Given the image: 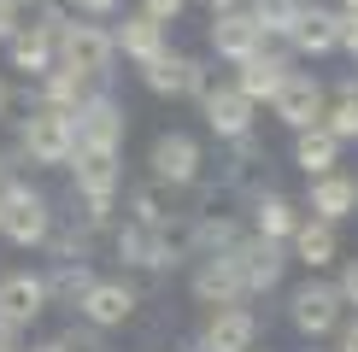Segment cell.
<instances>
[{
  "label": "cell",
  "instance_id": "74e56055",
  "mask_svg": "<svg viewBox=\"0 0 358 352\" xmlns=\"http://www.w3.org/2000/svg\"><path fill=\"white\" fill-rule=\"evenodd\" d=\"M6 176H18V159H12V147H0V182Z\"/></svg>",
  "mask_w": 358,
  "mask_h": 352
},
{
  "label": "cell",
  "instance_id": "ee69618b",
  "mask_svg": "<svg viewBox=\"0 0 358 352\" xmlns=\"http://www.w3.org/2000/svg\"><path fill=\"white\" fill-rule=\"evenodd\" d=\"M252 352H259V346H252Z\"/></svg>",
  "mask_w": 358,
  "mask_h": 352
},
{
  "label": "cell",
  "instance_id": "b9f144b4",
  "mask_svg": "<svg viewBox=\"0 0 358 352\" xmlns=\"http://www.w3.org/2000/svg\"><path fill=\"white\" fill-rule=\"evenodd\" d=\"M335 6H341V12H358V0H335Z\"/></svg>",
  "mask_w": 358,
  "mask_h": 352
},
{
  "label": "cell",
  "instance_id": "2e32d148",
  "mask_svg": "<svg viewBox=\"0 0 358 352\" xmlns=\"http://www.w3.org/2000/svg\"><path fill=\"white\" fill-rule=\"evenodd\" d=\"M194 346L200 352H252L259 346V311L252 305H217V311H206V329Z\"/></svg>",
  "mask_w": 358,
  "mask_h": 352
},
{
  "label": "cell",
  "instance_id": "603a6c76",
  "mask_svg": "<svg viewBox=\"0 0 358 352\" xmlns=\"http://www.w3.org/2000/svg\"><path fill=\"white\" fill-rule=\"evenodd\" d=\"M300 200H288V194H276V188H259L252 194V229L247 235H259V241H282L288 247L294 241V229H300Z\"/></svg>",
  "mask_w": 358,
  "mask_h": 352
},
{
  "label": "cell",
  "instance_id": "30bf717a",
  "mask_svg": "<svg viewBox=\"0 0 358 352\" xmlns=\"http://www.w3.org/2000/svg\"><path fill=\"white\" fill-rule=\"evenodd\" d=\"M271 112H276V124H288L294 135H306V129H317L323 112H329V88H323V77H311V71H294V77L276 88Z\"/></svg>",
  "mask_w": 358,
  "mask_h": 352
},
{
  "label": "cell",
  "instance_id": "d4e9b609",
  "mask_svg": "<svg viewBox=\"0 0 358 352\" xmlns=\"http://www.w3.org/2000/svg\"><path fill=\"white\" fill-rule=\"evenodd\" d=\"M41 282H48V305H71V311H77V300L88 288H94V264L88 258H77V264H48V270H41Z\"/></svg>",
  "mask_w": 358,
  "mask_h": 352
},
{
  "label": "cell",
  "instance_id": "60d3db41",
  "mask_svg": "<svg viewBox=\"0 0 358 352\" xmlns=\"http://www.w3.org/2000/svg\"><path fill=\"white\" fill-rule=\"evenodd\" d=\"M24 352H65L59 341H36V346H24Z\"/></svg>",
  "mask_w": 358,
  "mask_h": 352
},
{
  "label": "cell",
  "instance_id": "6da1fadb",
  "mask_svg": "<svg viewBox=\"0 0 358 352\" xmlns=\"http://www.w3.org/2000/svg\"><path fill=\"white\" fill-rule=\"evenodd\" d=\"M53 223H59L53 200L41 194L29 176H6V182H0V235H6L18 253H41Z\"/></svg>",
  "mask_w": 358,
  "mask_h": 352
},
{
  "label": "cell",
  "instance_id": "484cf974",
  "mask_svg": "<svg viewBox=\"0 0 358 352\" xmlns=\"http://www.w3.org/2000/svg\"><path fill=\"white\" fill-rule=\"evenodd\" d=\"M88 94H94V82L77 77V71H65V65H53L48 77L36 82V106H53V112H77Z\"/></svg>",
  "mask_w": 358,
  "mask_h": 352
},
{
  "label": "cell",
  "instance_id": "5b68a950",
  "mask_svg": "<svg viewBox=\"0 0 358 352\" xmlns=\"http://www.w3.org/2000/svg\"><path fill=\"white\" fill-rule=\"evenodd\" d=\"M65 18H71V12L59 6V0H48V6H41V18H36V24L24 18V29L6 41L12 71H24L29 82H41V77H48V71L59 65V24H65Z\"/></svg>",
  "mask_w": 358,
  "mask_h": 352
},
{
  "label": "cell",
  "instance_id": "44dd1931",
  "mask_svg": "<svg viewBox=\"0 0 358 352\" xmlns=\"http://www.w3.org/2000/svg\"><path fill=\"white\" fill-rule=\"evenodd\" d=\"M112 47L117 59H129V65H153L159 53H171V29L165 24H153L147 12H124V24H112Z\"/></svg>",
  "mask_w": 358,
  "mask_h": 352
},
{
  "label": "cell",
  "instance_id": "d6a6232c",
  "mask_svg": "<svg viewBox=\"0 0 358 352\" xmlns=\"http://www.w3.org/2000/svg\"><path fill=\"white\" fill-rule=\"evenodd\" d=\"M136 12H147V18H153V24H176V18H182V12H188V0H141V6Z\"/></svg>",
  "mask_w": 358,
  "mask_h": 352
},
{
  "label": "cell",
  "instance_id": "d590c367",
  "mask_svg": "<svg viewBox=\"0 0 358 352\" xmlns=\"http://www.w3.org/2000/svg\"><path fill=\"white\" fill-rule=\"evenodd\" d=\"M335 335H341V341H335V352H358V311H352L347 323H341Z\"/></svg>",
  "mask_w": 358,
  "mask_h": 352
},
{
  "label": "cell",
  "instance_id": "cb8c5ba5",
  "mask_svg": "<svg viewBox=\"0 0 358 352\" xmlns=\"http://www.w3.org/2000/svg\"><path fill=\"white\" fill-rule=\"evenodd\" d=\"M294 165H300L306 182H317V176L341 170V141H335L323 124H317V129H306V135H294Z\"/></svg>",
  "mask_w": 358,
  "mask_h": 352
},
{
  "label": "cell",
  "instance_id": "7c38bea8",
  "mask_svg": "<svg viewBox=\"0 0 358 352\" xmlns=\"http://www.w3.org/2000/svg\"><path fill=\"white\" fill-rule=\"evenodd\" d=\"M206 41H212V53L223 65H247L252 53H264L271 41H264V29L247 18V6H229V12H212V24H206Z\"/></svg>",
  "mask_w": 358,
  "mask_h": 352
},
{
  "label": "cell",
  "instance_id": "e0dca14e",
  "mask_svg": "<svg viewBox=\"0 0 358 352\" xmlns=\"http://www.w3.org/2000/svg\"><path fill=\"white\" fill-rule=\"evenodd\" d=\"M188 293L206 305V311H217V305H241V300H247V288H241V276H235V258H229V253H206V258H194Z\"/></svg>",
  "mask_w": 358,
  "mask_h": 352
},
{
  "label": "cell",
  "instance_id": "ba28073f",
  "mask_svg": "<svg viewBox=\"0 0 358 352\" xmlns=\"http://www.w3.org/2000/svg\"><path fill=\"white\" fill-rule=\"evenodd\" d=\"M136 305H141V288L129 282V276H94V288L77 300V317L88 323V329H124L129 317H136Z\"/></svg>",
  "mask_w": 358,
  "mask_h": 352
},
{
  "label": "cell",
  "instance_id": "f1b7e54d",
  "mask_svg": "<svg viewBox=\"0 0 358 352\" xmlns=\"http://www.w3.org/2000/svg\"><path fill=\"white\" fill-rule=\"evenodd\" d=\"M323 129H329L341 147H352V141H358V100L335 94V100H329V112H323Z\"/></svg>",
  "mask_w": 358,
  "mask_h": 352
},
{
  "label": "cell",
  "instance_id": "3957f363",
  "mask_svg": "<svg viewBox=\"0 0 358 352\" xmlns=\"http://www.w3.org/2000/svg\"><path fill=\"white\" fill-rule=\"evenodd\" d=\"M59 65L77 71V77H88V82L112 77V65H117L112 29L94 24V18H65V24H59Z\"/></svg>",
  "mask_w": 358,
  "mask_h": 352
},
{
  "label": "cell",
  "instance_id": "ac0fdd59",
  "mask_svg": "<svg viewBox=\"0 0 358 352\" xmlns=\"http://www.w3.org/2000/svg\"><path fill=\"white\" fill-rule=\"evenodd\" d=\"M306 217H317V223H347V217H358V176L347 170H329L317 176V182H306V200H300Z\"/></svg>",
  "mask_w": 358,
  "mask_h": 352
},
{
  "label": "cell",
  "instance_id": "d6986e66",
  "mask_svg": "<svg viewBox=\"0 0 358 352\" xmlns=\"http://www.w3.org/2000/svg\"><path fill=\"white\" fill-rule=\"evenodd\" d=\"M294 77V59H288V47H264V53H252L247 65H235V88L252 100V106H271L276 100V88Z\"/></svg>",
  "mask_w": 358,
  "mask_h": 352
},
{
  "label": "cell",
  "instance_id": "4316f807",
  "mask_svg": "<svg viewBox=\"0 0 358 352\" xmlns=\"http://www.w3.org/2000/svg\"><path fill=\"white\" fill-rule=\"evenodd\" d=\"M241 6H247V18L264 29V41H271V47H282V41L294 36V18H300L306 0H241Z\"/></svg>",
  "mask_w": 358,
  "mask_h": 352
},
{
  "label": "cell",
  "instance_id": "1f68e13d",
  "mask_svg": "<svg viewBox=\"0 0 358 352\" xmlns=\"http://www.w3.org/2000/svg\"><path fill=\"white\" fill-rule=\"evenodd\" d=\"M53 341L65 346V352H100V329H88V323L77 329V323H71V329H65V335H53Z\"/></svg>",
  "mask_w": 358,
  "mask_h": 352
},
{
  "label": "cell",
  "instance_id": "277c9868",
  "mask_svg": "<svg viewBox=\"0 0 358 352\" xmlns=\"http://www.w3.org/2000/svg\"><path fill=\"white\" fill-rule=\"evenodd\" d=\"M206 176V147L188 135V129H165V135H153V147H147V182L159 188H200Z\"/></svg>",
  "mask_w": 358,
  "mask_h": 352
},
{
  "label": "cell",
  "instance_id": "5bb4252c",
  "mask_svg": "<svg viewBox=\"0 0 358 352\" xmlns=\"http://www.w3.org/2000/svg\"><path fill=\"white\" fill-rule=\"evenodd\" d=\"M41 317H48V282H41V270H6L0 276V323L24 335Z\"/></svg>",
  "mask_w": 358,
  "mask_h": 352
},
{
  "label": "cell",
  "instance_id": "ab89813d",
  "mask_svg": "<svg viewBox=\"0 0 358 352\" xmlns=\"http://www.w3.org/2000/svg\"><path fill=\"white\" fill-rule=\"evenodd\" d=\"M206 12H229V6H241V0H200Z\"/></svg>",
  "mask_w": 358,
  "mask_h": 352
},
{
  "label": "cell",
  "instance_id": "7a4b0ae2",
  "mask_svg": "<svg viewBox=\"0 0 358 352\" xmlns=\"http://www.w3.org/2000/svg\"><path fill=\"white\" fill-rule=\"evenodd\" d=\"M71 153H77V124H71V112L29 106V117H18V147H12L18 165L53 170V165H71Z\"/></svg>",
  "mask_w": 358,
  "mask_h": 352
},
{
  "label": "cell",
  "instance_id": "836d02e7",
  "mask_svg": "<svg viewBox=\"0 0 358 352\" xmlns=\"http://www.w3.org/2000/svg\"><path fill=\"white\" fill-rule=\"evenodd\" d=\"M18 29H24V6H18V0H0V47H6Z\"/></svg>",
  "mask_w": 358,
  "mask_h": 352
},
{
  "label": "cell",
  "instance_id": "52a82bcc",
  "mask_svg": "<svg viewBox=\"0 0 358 352\" xmlns=\"http://www.w3.org/2000/svg\"><path fill=\"white\" fill-rule=\"evenodd\" d=\"M288 323L306 335V341H323V335H335L341 323H347V305H341L335 282H323V276H306V282L288 293Z\"/></svg>",
  "mask_w": 358,
  "mask_h": 352
},
{
  "label": "cell",
  "instance_id": "4fadbf2b",
  "mask_svg": "<svg viewBox=\"0 0 358 352\" xmlns=\"http://www.w3.org/2000/svg\"><path fill=\"white\" fill-rule=\"evenodd\" d=\"M288 59H323V53H341V6H317L306 0L300 18H294V36L282 41Z\"/></svg>",
  "mask_w": 358,
  "mask_h": 352
},
{
  "label": "cell",
  "instance_id": "83f0119b",
  "mask_svg": "<svg viewBox=\"0 0 358 352\" xmlns=\"http://www.w3.org/2000/svg\"><path fill=\"white\" fill-rule=\"evenodd\" d=\"M176 217V200H171V188H159V182H141V188H129V223H141V229H159V223H171Z\"/></svg>",
  "mask_w": 358,
  "mask_h": 352
},
{
  "label": "cell",
  "instance_id": "ffe728a7",
  "mask_svg": "<svg viewBox=\"0 0 358 352\" xmlns=\"http://www.w3.org/2000/svg\"><path fill=\"white\" fill-rule=\"evenodd\" d=\"M112 253H117V264L124 270H147V276H165V270H176L171 264V253H165V241H159V229H141V223H112Z\"/></svg>",
  "mask_w": 358,
  "mask_h": 352
},
{
  "label": "cell",
  "instance_id": "8fae6325",
  "mask_svg": "<svg viewBox=\"0 0 358 352\" xmlns=\"http://www.w3.org/2000/svg\"><path fill=\"white\" fill-rule=\"evenodd\" d=\"M229 258H235V276H241L247 300H252V293H271L282 276H288V247H282V241H259V235H241V241L229 247Z\"/></svg>",
  "mask_w": 358,
  "mask_h": 352
},
{
  "label": "cell",
  "instance_id": "8d00e7d4",
  "mask_svg": "<svg viewBox=\"0 0 358 352\" xmlns=\"http://www.w3.org/2000/svg\"><path fill=\"white\" fill-rule=\"evenodd\" d=\"M0 352H24V335L6 329V323H0Z\"/></svg>",
  "mask_w": 358,
  "mask_h": 352
},
{
  "label": "cell",
  "instance_id": "e575fe53",
  "mask_svg": "<svg viewBox=\"0 0 358 352\" xmlns=\"http://www.w3.org/2000/svg\"><path fill=\"white\" fill-rule=\"evenodd\" d=\"M341 53L358 59V12H341Z\"/></svg>",
  "mask_w": 358,
  "mask_h": 352
},
{
  "label": "cell",
  "instance_id": "f35d334b",
  "mask_svg": "<svg viewBox=\"0 0 358 352\" xmlns=\"http://www.w3.org/2000/svg\"><path fill=\"white\" fill-rule=\"evenodd\" d=\"M6 112H12V82L0 77V117H6Z\"/></svg>",
  "mask_w": 358,
  "mask_h": 352
},
{
  "label": "cell",
  "instance_id": "f546056e",
  "mask_svg": "<svg viewBox=\"0 0 358 352\" xmlns=\"http://www.w3.org/2000/svg\"><path fill=\"white\" fill-rule=\"evenodd\" d=\"M65 12H71V18L106 24V18H117V12H124V0H65Z\"/></svg>",
  "mask_w": 358,
  "mask_h": 352
},
{
  "label": "cell",
  "instance_id": "7bdbcfd3",
  "mask_svg": "<svg viewBox=\"0 0 358 352\" xmlns=\"http://www.w3.org/2000/svg\"><path fill=\"white\" fill-rule=\"evenodd\" d=\"M18 6H48V0H18Z\"/></svg>",
  "mask_w": 358,
  "mask_h": 352
},
{
  "label": "cell",
  "instance_id": "7402d4cb",
  "mask_svg": "<svg viewBox=\"0 0 358 352\" xmlns=\"http://www.w3.org/2000/svg\"><path fill=\"white\" fill-rule=\"evenodd\" d=\"M288 264H306V276H323L329 264H341V229L317 223V217H300V229L288 241Z\"/></svg>",
  "mask_w": 358,
  "mask_h": 352
},
{
  "label": "cell",
  "instance_id": "9a60e30c",
  "mask_svg": "<svg viewBox=\"0 0 358 352\" xmlns=\"http://www.w3.org/2000/svg\"><path fill=\"white\" fill-rule=\"evenodd\" d=\"M200 117H206V129H212L217 141H241V135H252L259 106H252L235 82H212V88H206V100H200Z\"/></svg>",
  "mask_w": 358,
  "mask_h": 352
},
{
  "label": "cell",
  "instance_id": "8992f818",
  "mask_svg": "<svg viewBox=\"0 0 358 352\" xmlns=\"http://www.w3.org/2000/svg\"><path fill=\"white\" fill-rule=\"evenodd\" d=\"M147 94H159V100H194L200 106L206 100V88H212V71H206V59H194V53H159L153 65H141L136 71Z\"/></svg>",
  "mask_w": 358,
  "mask_h": 352
},
{
  "label": "cell",
  "instance_id": "9c48e42d",
  "mask_svg": "<svg viewBox=\"0 0 358 352\" xmlns=\"http://www.w3.org/2000/svg\"><path fill=\"white\" fill-rule=\"evenodd\" d=\"M71 124H77V147H106V153H124L129 112H124V100L106 94V88H94V94L71 112Z\"/></svg>",
  "mask_w": 358,
  "mask_h": 352
},
{
  "label": "cell",
  "instance_id": "4dcf8cb0",
  "mask_svg": "<svg viewBox=\"0 0 358 352\" xmlns=\"http://www.w3.org/2000/svg\"><path fill=\"white\" fill-rule=\"evenodd\" d=\"M335 293H341V305H347V311H358V258H341V270H335Z\"/></svg>",
  "mask_w": 358,
  "mask_h": 352
}]
</instances>
